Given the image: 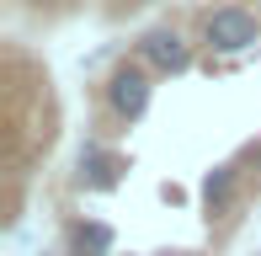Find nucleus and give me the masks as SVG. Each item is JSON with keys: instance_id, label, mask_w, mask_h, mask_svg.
<instances>
[{"instance_id": "1", "label": "nucleus", "mask_w": 261, "mask_h": 256, "mask_svg": "<svg viewBox=\"0 0 261 256\" xmlns=\"http://www.w3.org/2000/svg\"><path fill=\"white\" fill-rule=\"evenodd\" d=\"M203 38H208L213 54H245L261 43V16L245 6H219L203 16Z\"/></svg>"}, {"instance_id": "2", "label": "nucleus", "mask_w": 261, "mask_h": 256, "mask_svg": "<svg viewBox=\"0 0 261 256\" xmlns=\"http://www.w3.org/2000/svg\"><path fill=\"white\" fill-rule=\"evenodd\" d=\"M149 96H155V86H149V75L139 64H117L112 80H107V107L117 112L123 123H139L149 112Z\"/></svg>"}, {"instance_id": "3", "label": "nucleus", "mask_w": 261, "mask_h": 256, "mask_svg": "<svg viewBox=\"0 0 261 256\" xmlns=\"http://www.w3.org/2000/svg\"><path fill=\"white\" fill-rule=\"evenodd\" d=\"M139 54H144L160 75H187V69H192V48H187L181 32H171V27L144 32V38H139Z\"/></svg>"}, {"instance_id": "4", "label": "nucleus", "mask_w": 261, "mask_h": 256, "mask_svg": "<svg viewBox=\"0 0 261 256\" xmlns=\"http://www.w3.org/2000/svg\"><path fill=\"white\" fill-rule=\"evenodd\" d=\"M80 182H86L91 192H112L117 182H123V155H112V149H101V144H86L80 149Z\"/></svg>"}, {"instance_id": "5", "label": "nucleus", "mask_w": 261, "mask_h": 256, "mask_svg": "<svg viewBox=\"0 0 261 256\" xmlns=\"http://www.w3.org/2000/svg\"><path fill=\"white\" fill-rule=\"evenodd\" d=\"M234 192H240V171H234V166H213L208 176H203V203H208V214H229Z\"/></svg>"}, {"instance_id": "6", "label": "nucleus", "mask_w": 261, "mask_h": 256, "mask_svg": "<svg viewBox=\"0 0 261 256\" xmlns=\"http://www.w3.org/2000/svg\"><path fill=\"white\" fill-rule=\"evenodd\" d=\"M117 235L112 224H101V219H80L75 224V256H112Z\"/></svg>"}]
</instances>
